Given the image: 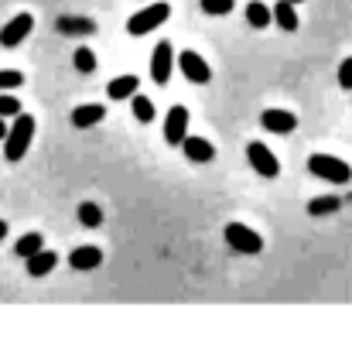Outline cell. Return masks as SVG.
I'll return each mask as SVG.
<instances>
[{"instance_id": "5", "label": "cell", "mask_w": 352, "mask_h": 342, "mask_svg": "<svg viewBox=\"0 0 352 342\" xmlns=\"http://www.w3.org/2000/svg\"><path fill=\"white\" fill-rule=\"evenodd\" d=\"M246 158H250V168H253L256 175H263V178H277V175H280V161L274 158V151H270L267 144L250 140V144H246Z\"/></svg>"}, {"instance_id": "2", "label": "cell", "mask_w": 352, "mask_h": 342, "mask_svg": "<svg viewBox=\"0 0 352 342\" xmlns=\"http://www.w3.org/2000/svg\"><path fill=\"white\" fill-rule=\"evenodd\" d=\"M308 171L315 178H325V182H336V185H349L352 182V168L342 158H332V154H311Z\"/></svg>"}, {"instance_id": "14", "label": "cell", "mask_w": 352, "mask_h": 342, "mask_svg": "<svg viewBox=\"0 0 352 342\" xmlns=\"http://www.w3.org/2000/svg\"><path fill=\"white\" fill-rule=\"evenodd\" d=\"M100 120H107V107H103V103H86V107H76V110H72V123H76L79 130L96 127Z\"/></svg>"}, {"instance_id": "19", "label": "cell", "mask_w": 352, "mask_h": 342, "mask_svg": "<svg viewBox=\"0 0 352 342\" xmlns=\"http://www.w3.org/2000/svg\"><path fill=\"white\" fill-rule=\"evenodd\" d=\"M41 246H45V239H41V233H24V236H21V239L14 243V253L28 260V257H31V253H38Z\"/></svg>"}, {"instance_id": "1", "label": "cell", "mask_w": 352, "mask_h": 342, "mask_svg": "<svg viewBox=\"0 0 352 342\" xmlns=\"http://www.w3.org/2000/svg\"><path fill=\"white\" fill-rule=\"evenodd\" d=\"M31 140H34V116L17 114L14 123L7 127V137H3V158H7V161H21V158L28 154Z\"/></svg>"}, {"instance_id": "15", "label": "cell", "mask_w": 352, "mask_h": 342, "mask_svg": "<svg viewBox=\"0 0 352 342\" xmlns=\"http://www.w3.org/2000/svg\"><path fill=\"white\" fill-rule=\"evenodd\" d=\"M137 89H140V79L130 72V76H117V79L107 86V96H110V100H130Z\"/></svg>"}, {"instance_id": "13", "label": "cell", "mask_w": 352, "mask_h": 342, "mask_svg": "<svg viewBox=\"0 0 352 342\" xmlns=\"http://www.w3.org/2000/svg\"><path fill=\"white\" fill-rule=\"evenodd\" d=\"M24 264H28V274H31V277H45V274H52V270H55L58 257H55L52 250H45V246H41V250H38V253H31Z\"/></svg>"}, {"instance_id": "25", "label": "cell", "mask_w": 352, "mask_h": 342, "mask_svg": "<svg viewBox=\"0 0 352 342\" xmlns=\"http://www.w3.org/2000/svg\"><path fill=\"white\" fill-rule=\"evenodd\" d=\"M233 7H236L233 0H202V10H206V14H216V17L230 14Z\"/></svg>"}, {"instance_id": "4", "label": "cell", "mask_w": 352, "mask_h": 342, "mask_svg": "<svg viewBox=\"0 0 352 342\" xmlns=\"http://www.w3.org/2000/svg\"><path fill=\"white\" fill-rule=\"evenodd\" d=\"M226 243H230V250L243 253V257H253V253L263 250V236L256 229L243 226V223H230L226 226Z\"/></svg>"}, {"instance_id": "3", "label": "cell", "mask_w": 352, "mask_h": 342, "mask_svg": "<svg viewBox=\"0 0 352 342\" xmlns=\"http://www.w3.org/2000/svg\"><path fill=\"white\" fill-rule=\"evenodd\" d=\"M168 17H171V3L157 0V3H151V7H144V10H137V14H133V17L126 21V31H130L133 38H140V34L157 31Z\"/></svg>"}, {"instance_id": "12", "label": "cell", "mask_w": 352, "mask_h": 342, "mask_svg": "<svg viewBox=\"0 0 352 342\" xmlns=\"http://www.w3.org/2000/svg\"><path fill=\"white\" fill-rule=\"evenodd\" d=\"M182 147H185V158H192V161H199V164H206V161L216 158V147H212L206 137H188V133H185Z\"/></svg>"}, {"instance_id": "10", "label": "cell", "mask_w": 352, "mask_h": 342, "mask_svg": "<svg viewBox=\"0 0 352 342\" xmlns=\"http://www.w3.org/2000/svg\"><path fill=\"white\" fill-rule=\"evenodd\" d=\"M260 127L270 130V133H291L298 127V116L287 114V110H263L260 114Z\"/></svg>"}, {"instance_id": "16", "label": "cell", "mask_w": 352, "mask_h": 342, "mask_svg": "<svg viewBox=\"0 0 352 342\" xmlns=\"http://www.w3.org/2000/svg\"><path fill=\"white\" fill-rule=\"evenodd\" d=\"M55 28H58L62 34H72V38H76V34H86V38L96 34V24H93L89 17H58Z\"/></svg>"}, {"instance_id": "23", "label": "cell", "mask_w": 352, "mask_h": 342, "mask_svg": "<svg viewBox=\"0 0 352 342\" xmlns=\"http://www.w3.org/2000/svg\"><path fill=\"white\" fill-rule=\"evenodd\" d=\"M72 62H76V69H79L82 76H89V72L96 69V52H93V48H76Z\"/></svg>"}, {"instance_id": "24", "label": "cell", "mask_w": 352, "mask_h": 342, "mask_svg": "<svg viewBox=\"0 0 352 342\" xmlns=\"http://www.w3.org/2000/svg\"><path fill=\"white\" fill-rule=\"evenodd\" d=\"M24 86V76L21 72H14V69H0V93H7V89H21Z\"/></svg>"}, {"instance_id": "22", "label": "cell", "mask_w": 352, "mask_h": 342, "mask_svg": "<svg viewBox=\"0 0 352 342\" xmlns=\"http://www.w3.org/2000/svg\"><path fill=\"white\" fill-rule=\"evenodd\" d=\"M130 107H133V116H137L140 123H151V120H154V103H151L147 96L133 93V96H130Z\"/></svg>"}, {"instance_id": "7", "label": "cell", "mask_w": 352, "mask_h": 342, "mask_svg": "<svg viewBox=\"0 0 352 342\" xmlns=\"http://www.w3.org/2000/svg\"><path fill=\"white\" fill-rule=\"evenodd\" d=\"M178 69H182L185 79L195 83V86H206V83L212 79V65H206V58H202L199 52H182V55H178Z\"/></svg>"}, {"instance_id": "29", "label": "cell", "mask_w": 352, "mask_h": 342, "mask_svg": "<svg viewBox=\"0 0 352 342\" xmlns=\"http://www.w3.org/2000/svg\"><path fill=\"white\" fill-rule=\"evenodd\" d=\"M3 236H7V223L0 220V239H3Z\"/></svg>"}, {"instance_id": "9", "label": "cell", "mask_w": 352, "mask_h": 342, "mask_svg": "<svg viewBox=\"0 0 352 342\" xmlns=\"http://www.w3.org/2000/svg\"><path fill=\"white\" fill-rule=\"evenodd\" d=\"M185 133H188V110L185 107H171L168 120H164V140L175 144V147H182Z\"/></svg>"}, {"instance_id": "8", "label": "cell", "mask_w": 352, "mask_h": 342, "mask_svg": "<svg viewBox=\"0 0 352 342\" xmlns=\"http://www.w3.org/2000/svg\"><path fill=\"white\" fill-rule=\"evenodd\" d=\"M171 69H175V52H171L168 41H161V45L154 48V55H151V79H154L157 86H164V83L171 79Z\"/></svg>"}, {"instance_id": "11", "label": "cell", "mask_w": 352, "mask_h": 342, "mask_svg": "<svg viewBox=\"0 0 352 342\" xmlns=\"http://www.w3.org/2000/svg\"><path fill=\"white\" fill-rule=\"evenodd\" d=\"M69 264H72L76 270H96V267L103 264V250H100V246H76V250L69 253Z\"/></svg>"}, {"instance_id": "20", "label": "cell", "mask_w": 352, "mask_h": 342, "mask_svg": "<svg viewBox=\"0 0 352 342\" xmlns=\"http://www.w3.org/2000/svg\"><path fill=\"white\" fill-rule=\"evenodd\" d=\"M342 209V199H336V195H322V199H311L308 202V213L311 216H329V213H339Z\"/></svg>"}, {"instance_id": "27", "label": "cell", "mask_w": 352, "mask_h": 342, "mask_svg": "<svg viewBox=\"0 0 352 342\" xmlns=\"http://www.w3.org/2000/svg\"><path fill=\"white\" fill-rule=\"evenodd\" d=\"M339 86L352 93V58H346V62L339 65Z\"/></svg>"}, {"instance_id": "28", "label": "cell", "mask_w": 352, "mask_h": 342, "mask_svg": "<svg viewBox=\"0 0 352 342\" xmlns=\"http://www.w3.org/2000/svg\"><path fill=\"white\" fill-rule=\"evenodd\" d=\"M3 137H7V120L0 116V140H3Z\"/></svg>"}, {"instance_id": "21", "label": "cell", "mask_w": 352, "mask_h": 342, "mask_svg": "<svg viewBox=\"0 0 352 342\" xmlns=\"http://www.w3.org/2000/svg\"><path fill=\"white\" fill-rule=\"evenodd\" d=\"M79 223L86 229L103 226V209H100L96 202H82V206H79Z\"/></svg>"}, {"instance_id": "26", "label": "cell", "mask_w": 352, "mask_h": 342, "mask_svg": "<svg viewBox=\"0 0 352 342\" xmlns=\"http://www.w3.org/2000/svg\"><path fill=\"white\" fill-rule=\"evenodd\" d=\"M21 114V103H17V96H10V93H0V116L7 120V116H17Z\"/></svg>"}, {"instance_id": "30", "label": "cell", "mask_w": 352, "mask_h": 342, "mask_svg": "<svg viewBox=\"0 0 352 342\" xmlns=\"http://www.w3.org/2000/svg\"><path fill=\"white\" fill-rule=\"evenodd\" d=\"M291 3H301V0H291Z\"/></svg>"}, {"instance_id": "18", "label": "cell", "mask_w": 352, "mask_h": 342, "mask_svg": "<svg viewBox=\"0 0 352 342\" xmlns=\"http://www.w3.org/2000/svg\"><path fill=\"white\" fill-rule=\"evenodd\" d=\"M246 21H250L253 28H267V24L274 21V14H270V7H267V3L250 0V3H246Z\"/></svg>"}, {"instance_id": "6", "label": "cell", "mask_w": 352, "mask_h": 342, "mask_svg": "<svg viewBox=\"0 0 352 342\" xmlns=\"http://www.w3.org/2000/svg\"><path fill=\"white\" fill-rule=\"evenodd\" d=\"M31 28H34V17L24 10V14H17V17H10L3 28H0V45L3 48H17L28 34H31Z\"/></svg>"}, {"instance_id": "17", "label": "cell", "mask_w": 352, "mask_h": 342, "mask_svg": "<svg viewBox=\"0 0 352 342\" xmlns=\"http://www.w3.org/2000/svg\"><path fill=\"white\" fill-rule=\"evenodd\" d=\"M270 14H274V21H277L284 31H298V10H294L291 0H277V3L270 7Z\"/></svg>"}]
</instances>
